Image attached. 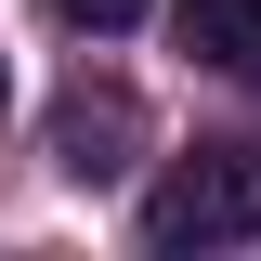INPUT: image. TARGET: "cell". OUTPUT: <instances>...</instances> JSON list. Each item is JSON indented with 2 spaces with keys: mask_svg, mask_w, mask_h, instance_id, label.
Segmentation results:
<instances>
[{
  "mask_svg": "<svg viewBox=\"0 0 261 261\" xmlns=\"http://www.w3.org/2000/svg\"><path fill=\"white\" fill-rule=\"evenodd\" d=\"M144 235L157 248H235V235H261V157H183L144 196Z\"/></svg>",
  "mask_w": 261,
  "mask_h": 261,
  "instance_id": "1",
  "label": "cell"
},
{
  "mask_svg": "<svg viewBox=\"0 0 261 261\" xmlns=\"http://www.w3.org/2000/svg\"><path fill=\"white\" fill-rule=\"evenodd\" d=\"M170 39L222 79H261V0H170Z\"/></svg>",
  "mask_w": 261,
  "mask_h": 261,
  "instance_id": "2",
  "label": "cell"
},
{
  "mask_svg": "<svg viewBox=\"0 0 261 261\" xmlns=\"http://www.w3.org/2000/svg\"><path fill=\"white\" fill-rule=\"evenodd\" d=\"M53 144H65V170H79V183H105V170H118V144H130V92H79Z\"/></svg>",
  "mask_w": 261,
  "mask_h": 261,
  "instance_id": "3",
  "label": "cell"
},
{
  "mask_svg": "<svg viewBox=\"0 0 261 261\" xmlns=\"http://www.w3.org/2000/svg\"><path fill=\"white\" fill-rule=\"evenodd\" d=\"M53 13H65V27H79V39H118V27H144L157 0H53Z\"/></svg>",
  "mask_w": 261,
  "mask_h": 261,
  "instance_id": "4",
  "label": "cell"
},
{
  "mask_svg": "<svg viewBox=\"0 0 261 261\" xmlns=\"http://www.w3.org/2000/svg\"><path fill=\"white\" fill-rule=\"evenodd\" d=\"M0 105H13V79H0Z\"/></svg>",
  "mask_w": 261,
  "mask_h": 261,
  "instance_id": "5",
  "label": "cell"
}]
</instances>
